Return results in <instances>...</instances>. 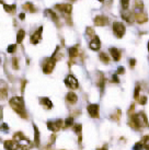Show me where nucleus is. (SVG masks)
Segmentation results:
<instances>
[{
    "instance_id": "obj_1",
    "label": "nucleus",
    "mask_w": 149,
    "mask_h": 150,
    "mask_svg": "<svg viewBox=\"0 0 149 150\" xmlns=\"http://www.w3.org/2000/svg\"><path fill=\"white\" fill-rule=\"evenodd\" d=\"M10 106L13 108V111L19 114V116L26 120L28 118V113L24 106V101L21 96H13L10 99Z\"/></svg>"
},
{
    "instance_id": "obj_2",
    "label": "nucleus",
    "mask_w": 149,
    "mask_h": 150,
    "mask_svg": "<svg viewBox=\"0 0 149 150\" xmlns=\"http://www.w3.org/2000/svg\"><path fill=\"white\" fill-rule=\"evenodd\" d=\"M129 125L134 128H139V127H147L148 126V120L144 112H139L137 114H134L131 117Z\"/></svg>"
},
{
    "instance_id": "obj_3",
    "label": "nucleus",
    "mask_w": 149,
    "mask_h": 150,
    "mask_svg": "<svg viewBox=\"0 0 149 150\" xmlns=\"http://www.w3.org/2000/svg\"><path fill=\"white\" fill-rule=\"evenodd\" d=\"M112 29H113V32H114V34H115V36L117 38H123L125 34V31H126L125 25L122 22H115V23H113Z\"/></svg>"
},
{
    "instance_id": "obj_4",
    "label": "nucleus",
    "mask_w": 149,
    "mask_h": 150,
    "mask_svg": "<svg viewBox=\"0 0 149 150\" xmlns=\"http://www.w3.org/2000/svg\"><path fill=\"white\" fill-rule=\"evenodd\" d=\"M55 65H56V58H55L54 56H52L50 58L46 59L44 65H43V72L44 74H50L52 71L54 70L55 68Z\"/></svg>"
},
{
    "instance_id": "obj_5",
    "label": "nucleus",
    "mask_w": 149,
    "mask_h": 150,
    "mask_svg": "<svg viewBox=\"0 0 149 150\" xmlns=\"http://www.w3.org/2000/svg\"><path fill=\"white\" fill-rule=\"evenodd\" d=\"M65 84H66L68 88L72 89V90H74V89H78V87H79L78 80L76 79V78H74L72 75L67 76L66 79H65Z\"/></svg>"
},
{
    "instance_id": "obj_6",
    "label": "nucleus",
    "mask_w": 149,
    "mask_h": 150,
    "mask_svg": "<svg viewBox=\"0 0 149 150\" xmlns=\"http://www.w3.org/2000/svg\"><path fill=\"white\" fill-rule=\"evenodd\" d=\"M62 124H64V122L62 120H57V121H50L47 122V128L52 130V132H58L59 129L62 127Z\"/></svg>"
},
{
    "instance_id": "obj_7",
    "label": "nucleus",
    "mask_w": 149,
    "mask_h": 150,
    "mask_svg": "<svg viewBox=\"0 0 149 150\" xmlns=\"http://www.w3.org/2000/svg\"><path fill=\"white\" fill-rule=\"evenodd\" d=\"M87 110L89 115L91 117H93V118H98L99 117V105L98 104H89Z\"/></svg>"
},
{
    "instance_id": "obj_8",
    "label": "nucleus",
    "mask_w": 149,
    "mask_h": 150,
    "mask_svg": "<svg viewBox=\"0 0 149 150\" xmlns=\"http://www.w3.org/2000/svg\"><path fill=\"white\" fill-rule=\"evenodd\" d=\"M42 32H43V26H40L37 31H35L32 36H31V43L32 44H37L42 40Z\"/></svg>"
},
{
    "instance_id": "obj_9",
    "label": "nucleus",
    "mask_w": 149,
    "mask_h": 150,
    "mask_svg": "<svg viewBox=\"0 0 149 150\" xmlns=\"http://www.w3.org/2000/svg\"><path fill=\"white\" fill-rule=\"evenodd\" d=\"M4 147L6 148V150H18L19 149V142H16L14 139L6 140L4 142Z\"/></svg>"
},
{
    "instance_id": "obj_10",
    "label": "nucleus",
    "mask_w": 149,
    "mask_h": 150,
    "mask_svg": "<svg viewBox=\"0 0 149 150\" xmlns=\"http://www.w3.org/2000/svg\"><path fill=\"white\" fill-rule=\"evenodd\" d=\"M55 8L58 9L59 11H62V13H65L67 16H69L71 13V10H72V6L69 4H56Z\"/></svg>"
},
{
    "instance_id": "obj_11",
    "label": "nucleus",
    "mask_w": 149,
    "mask_h": 150,
    "mask_svg": "<svg viewBox=\"0 0 149 150\" xmlns=\"http://www.w3.org/2000/svg\"><path fill=\"white\" fill-rule=\"evenodd\" d=\"M94 24L96 26H104V25H106L109 23V19L106 17H104V16H96L94 18Z\"/></svg>"
},
{
    "instance_id": "obj_12",
    "label": "nucleus",
    "mask_w": 149,
    "mask_h": 150,
    "mask_svg": "<svg viewBox=\"0 0 149 150\" xmlns=\"http://www.w3.org/2000/svg\"><path fill=\"white\" fill-rule=\"evenodd\" d=\"M121 16H122V18L124 19L125 21H127L128 23H133V22H134V20H135L134 14H133V13H131V11H128L127 9H126V10H123V11L121 12Z\"/></svg>"
},
{
    "instance_id": "obj_13",
    "label": "nucleus",
    "mask_w": 149,
    "mask_h": 150,
    "mask_svg": "<svg viewBox=\"0 0 149 150\" xmlns=\"http://www.w3.org/2000/svg\"><path fill=\"white\" fill-rule=\"evenodd\" d=\"M89 47H90V50H99L101 48V41L99 40L98 36H94V38L92 40L90 44H89Z\"/></svg>"
},
{
    "instance_id": "obj_14",
    "label": "nucleus",
    "mask_w": 149,
    "mask_h": 150,
    "mask_svg": "<svg viewBox=\"0 0 149 150\" xmlns=\"http://www.w3.org/2000/svg\"><path fill=\"white\" fill-rule=\"evenodd\" d=\"M110 53H111L112 57H113V59L115 60V62H118L121 59V56H122V54H121V52L117 48H115V47H111L110 48Z\"/></svg>"
},
{
    "instance_id": "obj_15",
    "label": "nucleus",
    "mask_w": 149,
    "mask_h": 150,
    "mask_svg": "<svg viewBox=\"0 0 149 150\" xmlns=\"http://www.w3.org/2000/svg\"><path fill=\"white\" fill-rule=\"evenodd\" d=\"M34 127V144L36 147H40L41 144V136H40V130L36 127V125H33Z\"/></svg>"
},
{
    "instance_id": "obj_16",
    "label": "nucleus",
    "mask_w": 149,
    "mask_h": 150,
    "mask_svg": "<svg viewBox=\"0 0 149 150\" xmlns=\"http://www.w3.org/2000/svg\"><path fill=\"white\" fill-rule=\"evenodd\" d=\"M66 100H67V102H69L70 104H74V103L78 101V96H77V94L74 93V92H68L66 96Z\"/></svg>"
},
{
    "instance_id": "obj_17",
    "label": "nucleus",
    "mask_w": 149,
    "mask_h": 150,
    "mask_svg": "<svg viewBox=\"0 0 149 150\" xmlns=\"http://www.w3.org/2000/svg\"><path fill=\"white\" fill-rule=\"evenodd\" d=\"M40 102H41V104L45 108H47V110H50V108H53V103H52V101H50L48 98H41V99H40Z\"/></svg>"
},
{
    "instance_id": "obj_18",
    "label": "nucleus",
    "mask_w": 149,
    "mask_h": 150,
    "mask_svg": "<svg viewBox=\"0 0 149 150\" xmlns=\"http://www.w3.org/2000/svg\"><path fill=\"white\" fill-rule=\"evenodd\" d=\"M135 20H137V22H138V23H144V22H146L148 19H147V16H146L145 13L137 12L136 16H135Z\"/></svg>"
},
{
    "instance_id": "obj_19",
    "label": "nucleus",
    "mask_w": 149,
    "mask_h": 150,
    "mask_svg": "<svg viewBox=\"0 0 149 150\" xmlns=\"http://www.w3.org/2000/svg\"><path fill=\"white\" fill-rule=\"evenodd\" d=\"M45 16H46V17H50V19H52V20H53L54 22H56V23L58 22V17L56 16V13H55L54 11L50 10V9L45 10Z\"/></svg>"
},
{
    "instance_id": "obj_20",
    "label": "nucleus",
    "mask_w": 149,
    "mask_h": 150,
    "mask_svg": "<svg viewBox=\"0 0 149 150\" xmlns=\"http://www.w3.org/2000/svg\"><path fill=\"white\" fill-rule=\"evenodd\" d=\"M23 9L26 10V11H29V12H32V13H34L35 11H36V9H35V7L33 6L32 2H26V4H23Z\"/></svg>"
},
{
    "instance_id": "obj_21",
    "label": "nucleus",
    "mask_w": 149,
    "mask_h": 150,
    "mask_svg": "<svg viewBox=\"0 0 149 150\" xmlns=\"http://www.w3.org/2000/svg\"><path fill=\"white\" fill-rule=\"evenodd\" d=\"M4 8L8 13H11V14H13V13L16 12V9H17V7H16V4H11V6H9V4H4Z\"/></svg>"
},
{
    "instance_id": "obj_22",
    "label": "nucleus",
    "mask_w": 149,
    "mask_h": 150,
    "mask_svg": "<svg viewBox=\"0 0 149 150\" xmlns=\"http://www.w3.org/2000/svg\"><path fill=\"white\" fill-rule=\"evenodd\" d=\"M99 75H100V79H99V81H98V86H99V88L101 89V92H103L104 86H105V78H104V76L102 75V74H99Z\"/></svg>"
},
{
    "instance_id": "obj_23",
    "label": "nucleus",
    "mask_w": 149,
    "mask_h": 150,
    "mask_svg": "<svg viewBox=\"0 0 149 150\" xmlns=\"http://www.w3.org/2000/svg\"><path fill=\"white\" fill-rule=\"evenodd\" d=\"M68 53H69V56L71 58H74L76 56H78V47L77 46H74V47H70L68 50Z\"/></svg>"
},
{
    "instance_id": "obj_24",
    "label": "nucleus",
    "mask_w": 149,
    "mask_h": 150,
    "mask_svg": "<svg viewBox=\"0 0 149 150\" xmlns=\"http://www.w3.org/2000/svg\"><path fill=\"white\" fill-rule=\"evenodd\" d=\"M25 36V32L23 30H19V32L17 34V43L18 44H21L22 41H23V38Z\"/></svg>"
},
{
    "instance_id": "obj_25",
    "label": "nucleus",
    "mask_w": 149,
    "mask_h": 150,
    "mask_svg": "<svg viewBox=\"0 0 149 150\" xmlns=\"http://www.w3.org/2000/svg\"><path fill=\"white\" fill-rule=\"evenodd\" d=\"M8 96V92L6 88H0V100H6Z\"/></svg>"
},
{
    "instance_id": "obj_26",
    "label": "nucleus",
    "mask_w": 149,
    "mask_h": 150,
    "mask_svg": "<svg viewBox=\"0 0 149 150\" xmlns=\"http://www.w3.org/2000/svg\"><path fill=\"white\" fill-rule=\"evenodd\" d=\"M99 57H100V59H101V60H102L104 64H109V63H110V58H109V56L105 54V53H100Z\"/></svg>"
},
{
    "instance_id": "obj_27",
    "label": "nucleus",
    "mask_w": 149,
    "mask_h": 150,
    "mask_svg": "<svg viewBox=\"0 0 149 150\" xmlns=\"http://www.w3.org/2000/svg\"><path fill=\"white\" fill-rule=\"evenodd\" d=\"M143 147L146 150H149V135H146L145 137L143 138Z\"/></svg>"
},
{
    "instance_id": "obj_28",
    "label": "nucleus",
    "mask_w": 149,
    "mask_h": 150,
    "mask_svg": "<svg viewBox=\"0 0 149 150\" xmlns=\"http://www.w3.org/2000/svg\"><path fill=\"white\" fill-rule=\"evenodd\" d=\"M74 124V117H68L65 121V127H70Z\"/></svg>"
},
{
    "instance_id": "obj_29",
    "label": "nucleus",
    "mask_w": 149,
    "mask_h": 150,
    "mask_svg": "<svg viewBox=\"0 0 149 150\" xmlns=\"http://www.w3.org/2000/svg\"><path fill=\"white\" fill-rule=\"evenodd\" d=\"M121 6L124 10H126L129 6V0H121Z\"/></svg>"
},
{
    "instance_id": "obj_30",
    "label": "nucleus",
    "mask_w": 149,
    "mask_h": 150,
    "mask_svg": "<svg viewBox=\"0 0 149 150\" xmlns=\"http://www.w3.org/2000/svg\"><path fill=\"white\" fill-rule=\"evenodd\" d=\"M143 142H136L135 145H134V147H133V150H143Z\"/></svg>"
},
{
    "instance_id": "obj_31",
    "label": "nucleus",
    "mask_w": 149,
    "mask_h": 150,
    "mask_svg": "<svg viewBox=\"0 0 149 150\" xmlns=\"http://www.w3.org/2000/svg\"><path fill=\"white\" fill-rule=\"evenodd\" d=\"M18 62H19V60H18V58H16V57L12 59V67L14 70H18V69H19V64H18Z\"/></svg>"
},
{
    "instance_id": "obj_32",
    "label": "nucleus",
    "mask_w": 149,
    "mask_h": 150,
    "mask_svg": "<svg viewBox=\"0 0 149 150\" xmlns=\"http://www.w3.org/2000/svg\"><path fill=\"white\" fill-rule=\"evenodd\" d=\"M81 128H82V126L80 125V124H77V125H74V133L76 134H81Z\"/></svg>"
},
{
    "instance_id": "obj_33",
    "label": "nucleus",
    "mask_w": 149,
    "mask_h": 150,
    "mask_svg": "<svg viewBox=\"0 0 149 150\" xmlns=\"http://www.w3.org/2000/svg\"><path fill=\"white\" fill-rule=\"evenodd\" d=\"M139 92H140V86H139V84H137L136 88H135V92H134V98H135V99H137V98H138Z\"/></svg>"
},
{
    "instance_id": "obj_34",
    "label": "nucleus",
    "mask_w": 149,
    "mask_h": 150,
    "mask_svg": "<svg viewBox=\"0 0 149 150\" xmlns=\"http://www.w3.org/2000/svg\"><path fill=\"white\" fill-rule=\"evenodd\" d=\"M16 50H17V45H14V44H12V45H10L8 47V53H10V54H12V53H14L16 52Z\"/></svg>"
},
{
    "instance_id": "obj_35",
    "label": "nucleus",
    "mask_w": 149,
    "mask_h": 150,
    "mask_svg": "<svg viewBox=\"0 0 149 150\" xmlns=\"http://www.w3.org/2000/svg\"><path fill=\"white\" fill-rule=\"evenodd\" d=\"M146 102H147V98H146V96H141V98H139V104L145 105Z\"/></svg>"
},
{
    "instance_id": "obj_36",
    "label": "nucleus",
    "mask_w": 149,
    "mask_h": 150,
    "mask_svg": "<svg viewBox=\"0 0 149 150\" xmlns=\"http://www.w3.org/2000/svg\"><path fill=\"white\" fill-rule=\"evenodd\" d=\"M124 72H125L124 67H118V69H117V75H123Z\"/></svg>"
},
{
    "instance_id": "obj_37",
    "label": "nucleus",
    "mask_w": 149,
    "mask_h": 150,
    "mask_svg": "<svg viewBox=\"0 0 149 150\" xmlns=\"http://www.w3.org/2000/svg\"><path fill=\"white\" fill-rule=\"evenodd\" d=\"M112 81H114L115 83H118V82H120V79H118L117 75H113V76H112Z\"/></svg>"
},
{
    "instance_id": "obj_38",
    "label": "nucleus",
    "mask_w": 149,
    "mask_h": 150,
    "mask_svg": "<svg viewBox=\"0 0 149 150\" xmlns=\"http://www.w3.org/2000/svg\"><path fill=\"white\" fill-rule=\"evenodd\" d=\"M135 64H136V59H129V66L131 67H134L135 66Z\"/></svg>"
},
{
    "instance_id": "obj_39",
    "label": "nucleus",
    "mask_w": 149,
    "mask_h": 150,
    "mask_svg": "<svg viewBox=\"0 0 149 150\" xmlns=\"http://www.w3.org/2000/svg\"><path fill=\"white\" fill-rule=\"evenodd\" d=\"M87 34L88 35H93V30L91 28H88L87 29Z\"/></svg>"
},
{
    "instance_id": "obj_40",
    "label": "nucleus",
    "mask_w": 149,
    "mask_h": 150,
    "mask_svg": "<svg viewBox=\"0 0 149 150\" xmlns=\"http://www.w3.org/2000/svg\"><path fill=\"white\" fill-rule=\"evenodd\" d=\"M19 17H20V19H21V20H24L25 14H24V13H21V14H20V16H19Z\"/></svg>"
},
{
    "instance_id": "obj_41",
    "label": "nucleus",
    "mask_w": 149,
    "mask_h": 150,
    "mask_svg": "<svg viewBox=\"0 0 149 150\" xmlns=\"http://www.w3.org/2000/svg\"><path fill=\"white\" fill-rule=\"evenodd\" d=\"M2 120V108L0 106V121Z\"/></svg>"
},
{
    "instance_id": "obj_42",
    "label": "nucleus",
    "mask_w": 149,
    "mask_h": 150,
    "mask_svg": "<svg viewBox=\"0 0 149 150\" xmlns=\"http://www.w3.org/2000/svg\"><path fill=\"white\" fill-rule=\"evenodd\" d=\"M98 150H108V148H102V149H98Z\"/></svg>"
},
{
    "instance_id": "obj_43",
    "label": "nucleus",
    "mask_w": 149,
    "mask_h": 150,
    "mask_svg": "<svg viewBox=\"0 0 149 150\" xmlns=\"http://www.w3.org/2000/svg\"><path fill=\"white\" fill-rule=\"evenodd\" d=\"M148 50H149V42H148Z\"/></svg>"
},
{
    "instance_id": "obj_44",
    "label": "nucleus",
    "mask_w": 149,
    "mask_h": 150,
    "mask_svg": "<svg viewBox=\"0 0 149 150\" xmlns=\"http://www.w3.org/2000/svg\"><path fill=\"white\" fill-rule=\"evenodd\" d=\"M99 1H104V0H99Z\"/></svg>"
}]
</instances>
